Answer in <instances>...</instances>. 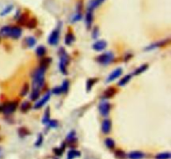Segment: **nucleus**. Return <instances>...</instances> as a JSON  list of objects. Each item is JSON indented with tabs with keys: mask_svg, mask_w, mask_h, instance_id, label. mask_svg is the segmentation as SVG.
<instances>
[{
	"mask_svg": "<svg viewBox=\"0 0 171 159\" xmlns=\"http://www.w3.org/2000/svg\"><path fill=\"white\" fill-rule=\"evenodd\" d=\"M44 72L42 68H37L33 75V90H40L44 83Z\"/></svg>",
	"mask_w": 171,
	"mask_h": 159,
	"instance_id": "obj_1",
	"label": "nucleus"
},
{
	"mask_svg": "<svg viewBox=\"0 0 171 159\" xmlns=\"http://www.w3.org/2000/svg\"><path fill=\"white\" fill-rule=\"evenodd\" d=\"M59 56H60V62H59V70L63 75H67V65L69 64V56L64 49L61 48L59 49Z\"/></svg>",
	"mask_w": 171,
	"mask_h": 159,
	"instance_id": "obj_2",
	"label": "nucleus"
},
{
	"mask_svg": "<svg viewBox=\"0 0 171 159\" xmlns=\"http://www.w3.org/2000/svg\"><path fill=\"white\" fill-rule=\"evenodd\" d=\"M114 60V55L112 52H105L101 54L96 58V60L98 63L102 65H107L109 64L112 63Z\"/></svg>",
	"mask_w": 171,
	"mask_h": 159,
	"instance_id": "obj_3",
	"label": "nucleus"
},
{
	"mask_svg": "<svg viewBox=\"0 0 171 159\" xmlns=\"http://www.w3.org/2000/svg\"><path fill=\"white\" fill-rule=\"evenodd\" d=\"M18 105V101H12L3 104L0 106V111H2L5 115H10L16 111Z\"/></svg>",
	"mask_w": 171,
	"mask_h": 159,
	"instance_id": "obj_4",
	"label": "nucleus"
},
{
	"mask_svg": "<svg viewBox=\"0 0 171 159\" xmlns=\"http://www.w3.org/2000/svg\"><path fill=\"white\" fill-rule=\"evenodd\" d=\"M59 35H60V29L57 28V29H54L50 33V34L48 38V43L51 45H57L59 40Z\"/></svg>",
	"mask_w": 171,
	"mask_h": 159,
	"instance_id": "obj_5",
	"label": "nucleus"
},
{
	"mask_svg": "<svg viewBox=\"0 0 171 159\" xmlns=\"http://www.w3.org/2000/svg\"><path fill=\"white\" fill-rule=\"evenodd\" d=\"M111 110V105L107 101H103L99 105V111L103 117H108Z\"/></svg>",
	"mask_w": 171,
	"mask_h": 159,
	"instance_id": "obj_6",
	"label": "nucleus"
},
{
	"mask_svg": "<svg viewBox=\"0 0 171 159\" xmlns=\"http://www.w3.org/2000/svg\"><path fill=\"white\" fill-rule=\"evenodd\" d=\"M22 29L20 27H18V26H13V27H10L9 28V30H8V37H10L12 39H14V40H18L21 37L22 35Z\"/></svg>",
	"mask_w": 171,
	"mask_h": 159,
	"instance_id": "obj_7",
	"label": "nucleus"
},
{
	"mask_svg": "<svg viewBox=\"0 0 171 159\" xmlns=\"http://www.w3.org/2000/svg\"><path fill=\"white\" fill-rule=\"evenodd\" d=\"M122 74H123V70L121 68H117L114 71H112L109 74V75L108 76L107 80H106V82L109 83V82L114 81V80L118 79Z\"/></svg>",
	"mask_w": 171,
	"mask_h": 159,
	"instance_id": "obj_8",
	"label": "nucleus"
},
{
	"mask_svg": "<svg viewBox=\"0 0 171 159\" xmlns=\"http://www.w3.org/2000/svg\"><path fill=\"white\" fill-rule=\"evenodd\" d=\"M112 128V122L109 119H104L101 125L102 132L104 134H109Z\"/></svg>",
	"mask_w": 171,
	"mask_h": 159,
	"instance_id": "obj_9",
	"label": "nucleus"
},
{
	"mask_svg": "<svg viewBox=\"0 0 171 159\" xmlns=\"http://www.w3.org/2000/svg\"><path fill=\"white\" fill-rule=\"evenodd\" d=\"M106 47H107V42L104 40H98L92 45L93 50H95L97 52L104 50Z\"/></svg>",
	"mask_w": 171,
	"mask_h": 159,
	"instance_id": "obj_10",
	"label": "nucleus"
},
{
	"mask_svg": "<svg viewBox=\"0 0 171 159\" xmlns=\"http://www.w3.org/2000/svg\"><path fill=\"white\" fill-rule=\"evenodd\" d=\"M50 96H51V93H50V92H48V93H46V95H44V96L41 100H39V101L35 104V106H34V109H39V108H41L42 106H44V105H45V104L49 101Z\"/></svg>",
	"mask_w": 171,
	"mask_h": 159,
	"instance_id": "obj_11",
	"label": "nucleus"
},
{
	"mask_svg": "<svg viewBox=\"0 0 171 159\" xmlns=\"http://www.w3.org/2000/svg\"><path fill=\"white\" fill-rule=\"evenodd\" d=\"M105 0H90L88 3V10L93 11V9L99 7Z\"/></svg>",
	"mask_w": 171,
	"mask_h": 159,
	"instance_id": "obj_12",
	"label": "nucleus"
},
{
	"mask_svg": "<svg viewBox=\"0 0 171 159\" xmlns=\"http://www.w3.org/2000/svg\"><path fill=\"white\" fill-rule=\"evenodd\" d=\"M116 89L114 87H109L108 89H106L102 95V98L104 99H109L111 97H113L114 95L116 94Z\"/></svg>",
	"mask_w": 171,
	"mask_h": 159,
	"instance_id": "obj_13",
	"label": "nucleus"
},
{
	"mask_svg": "<svg viewBox=\"0 0 171 159\" xmlns=\"http://www.w3.org/2000/svg\"><path fill=\"white\" fill-rule=\"evenodd\" d=\"M93 11H91V10H88V12H87V14H86V15H85V24L88 29H89L91 28L92 24H93Z\"/></svg>",
	"mask_w": 171,
	"mask_h": 159,
	"instance_id": "obj_14",
	"label": "nucleus"
},
{
	"mask_svg": "<svg viewBox=\"0 0 171 159\" xmlns=\"http://www.w3.org/2000/svg\"><path fill=\"white\" fill-rule=\"evenodd\" d=\"M67 142L69 143L70 146L74 148V146H75L77 144V138L75 136V132L74 131H71L69 135L67 136V138H66Z\"/></svg>",
	"mask_w": 171,
	"mask_h": 159,
	"instance_id": "obj_15",
	"label": "nucleus"
},
{
	"mask_svg": "<svg viewBox=\"0 0 171 159\" xmlns=\"http://www.w3.org/2000/svg\"><path fill=\"white\" fill-rule=\"evenodd\" d=\"M128 157L129 159H142L144 158V153L140 151H134L129 152Z\"/></svg>",
	"mask_w": 171,
	"mask_h": 159,
	"instance_id": "obj_16",
	"label": "nucleus"
},
{
	"mask_svg": "<svg viewBox=\"0 0 171 159\" xmlns=\"http://www.w3.org/2000/svg\"><path fill=\"white\" fill-rule=\"evenodd\" d=\"M170 42V40H161L159 41V43H155V44H152L151 45H149L148 47L145 49V50H150V49H154L157 47H162L164 45H166L168 43Z\"/></svg>",
	"mask_w": 171,
	"mask_h": 159,
	"instance_id": "obj_17",
	"label": "nucleus"
},
{
	"mask_svg": "<svg viewBox=\"0 0 171 159\" xmlns=\"http://www.w3.org/2000/svg\"><path fill=\"white\" fill-rule=\"evenodd\" d=\"M81 156V151L75 150V149H71L68 152L67 159H74L75 158H79Z\"/></svg>",
	"mask_w": 171,
	"mask_h": 159,
	"instance_id": "obj_18",
	"label": "nucleus"
},
{
	"mask_svg": "<svg viewBox=\"0 0 171 159\" xmlns=\"http://www.w3.org/2000/svg\"><path fill=\"white\" fill-rule=\"evenodd\" d=\"M132 79V75L129 74V75H125V77H123L122 79L120 80L118 83V86H125V85H127L130 80Z\"/></svg>",
	"mask_w": 171,
	"mask_h": 159,
	"instance_id": "obj_19",
	"label": "nucleus"
},
{
	"mask_svg": "<svg viewBox=\"0 0 171 159\" xmlns=\"http://www.w3.org/2000/svg\"><path fill=\"white\" fill-rule=\"evenodd\" d=\"M97 80H98L96 78H91V79H89L87 80V82H86V90H87V92H89L92 90V88L94 86V84L97 82Z\"/></svg>",
	"mask_w": 171,
	"mask_h": 159,
	"instance_id": "obj_20",
	"label": "nucleus"
},
{
	"mask_svg": "<svg viewBox=\"0 0 171 159\" xmlns=\"http://www.w3.org/2000/svg\"><path fill=\"white\" fill-rule=\"evenodd\" d=\"M149 65L147 64H142V65H140V67H138L134 72V75H139L140 74H142L143 72H144L147 69H148Z\"/></svg>",
	"mask_w": 171,
	"mask_h": 159,
	"instance_id": "obj_21",
	"label": "nucleus"
},
{
	"mask_svg": "<svg viewBox=\"0 0 171 159\" xmlns=\"http://www.w3.org/2000/svg\"><path fill=\"white\" fill-rule=\"evenodd\" d=\"M25 44L29 48H32L36 44V39L33 36H29L25 39Z\"/></svg>",
	"mask_w": 171,
	"mask_h": 159,
	"instance_id": "obj_22",
	"label": "nucleus"
},
{
	"mask_svg": "<svg viewBox=\"0 0 171 159\" xmlns=\"http://www.w3.org/2000/svg\"><path fill=\"white\" fill-rule=\"evenodd\" d=\"M75 40V38L74 36V34L72 33H68L65 36V40H64V43L67 45H70L74 43V41Z\"/></svg>",
	"mask_w": 171,
	"mask_h": 159,
	"instance_id": "obj_23",
	"label": "nucleus"
},
{
	"mask_svg": "<svg viewBox=\"0 0 171 159\" xmlns=\"http://www.w3.org/2000/svg\"><path fill=\"white\" fill-rule=\"evenodd\" d=\"M49 120H50V109H49V107H47L46 110L44 111V115L43 117V119H42V123L43 124H48Z\"/></svg>",
	"mask_w": 171,
	"mask_h": 159,
	"instance_id": "obj_24",
	"label": "nucleus"
},
{
	"mask_svg": "<svg viewBox=\"0 0 171 159\" xmlns=\"http://www.w3.org/2000/svg\"><path fill=\"white\" fill-rule=\"evenodd\" d=\"M51 59L50 58H44V59H43L41 61H40V68H42V69H44V71L46 70L47 68H48V66L49 65V64L51 62Z\"/></svg>",
	"mask_w": 171,
	"mask_h": 159,
	"instance_id": "obj_25",
	"label": "nucleus"
},
{
	"mask_svg": "<svg viewBox=\"0 0 171 159\" xmlns=\"http://www.w3.org/2000/svg\"><path fill=\"white\" fill-rule=\"evenodd\" d=\"M104 143H105V146H106L109 149L113 150V149L115 147V143H114V139H112V138H106V139L104 140Z\"/></svg>",
	"mask_w": 171,
	"mask_h": 159,
	"instance_id": "obj_26",
	"label": "nucleus"
},
{
	"mask_svg": "<svg viewBox=\"0 0 171 159\" xmlns=\"http://www.w3.org/2000/svg\"><path fill=\"white\" fill-rule=\"evenodd\" d=\"M46 54V48L43 45H39L36 49V55L39 57H43Z\"/></svg>",
	"mask_w": 171,
	"mask_h": 159,
	"instance_id": "obj_27",
	"label": "nucleus"
},
{
	"mask_svg": "<svg viewBox=\"0 0 171 159\" xmlns=\"http://www.w3.org/2000/svg\"><path fill=\"white\" fill-rule=\"evenodd\" d=\"M65 146H66V144L64 143H62V145H61V147L59 148V147H57V148H55L54 149V152H55V154L56 156H59V157H60V156H62L63 152L64 151V149H65Z\"/></svg>",
	"mask_w": 171,
	"mask_h": 159,
	"instance_id": "obj_28",
	"label": "nucleus"
},
{
	"mask_svg": "<svg viewBox=\"0 0 171 159\" xmlns=\"http://www.w3.org/2000/svg\"><path fill=\"white\" fill-rule=\"evenodd\" d=\"M18 135L20 137H24L26 136H29L30 134V132L26 128V127H20L18 131Z\"/></svg>",
	"mask_w": 171,
	"mask_h": 159,
	"instance_id": "obj_29",
	"label": "nucleus"
},
{
	"mask_svg": "<svg viewBox=\"0 0 171 159\" xmlns=\"http://www.w3.org/2000/svg\"><path fill=\"white\" fill-rule=\"evenodd\" d=\"M171 158L170 152H162L155 156V159H170Z\"/></svg>",
	"mask_w": 171,
	"mask_h": 159,
	"instance_id": "obj_30",
	"label": "nucleus"
},
{
	"mask_svg": "<svg viewBox=\"0 0 171 159\" xmlns=\"http://www.w3.org/2000/svg\"><path fill=\"white\" fill-rule=\"evenodd\" d=\"M31 104L29 103V101H24L22 105H21V111L22 112H27L28 111H29L31 109Z\"/></svg>",
	"mask_w": 171,
	"mask_h": 159,
	"instance_id": "obj_31",
	"label": "nucleus"
},
{
	"mask_svg": "<svg viewBox=\"0 0 171 159\" xmlns=\"http://www.w3.org/2000/svg\"><path fill=\"white\" fill-rule=\"evenodd\" d=\"M61 87V90H62V92L63 93H66L68 92L69 89V81L68 80H65L63 82L62 86H60Z\"/></svg>",
	"mask_w": 171,
	"mask_h": 159,
	"instance_id": "obj_32",
	"label": "nucleus"
},
{
	"mask_svg": "<svg viewBox=\"0 0 171 159\" xmlns=\"http://www.w3.org/2000/svg\"><path fill=\"white\" fill-rule=\"evenodd\" d=\"M26 26L29 28V29H34L36 26H37V20L35 19H31L29 20H28Z\"/></svg>",
	"mask_w": 171,
	"mask_h": 159,
	"instance_id": "obj_33",
	"label": "nucleus"
},
{
	"mask_svg": "<svg viewBox=\"0 0 171 159\" xmlns=\"http://www.w3.org/2000/svg\"><path fill=\"white\" fill-rule=\"evenodd\" d=\"M29 90V85L28 83H25V84L23 85L22 90H21L20 95H21V96H25V95L28 94Z\"/></svg>",
	"mask_w": 171,
	"mask_h": 159,
	"instance_id": "obj_34",
	"label": "nucleus"
},
{
	"mask_svg": "<svg viewBox=\"0 0 171 159\" xmlns=\"http://www.w3.org/2000/svg\"><path fill=\"white\" fill-rule=\"evenodd\" d=\"M39 97V90H33L31 95H30V99L32 101H37Z\"/></svg>",
	"mask_w": 171,
	"mask_h": 159,
	"instance_id": "obj_35",
	"label": "nucleus"
},
{
	"mask_svg": "<svg viewBox=\"0 0 171 159\" xmlns=\"http://www.w3.org/2000/svg\"><path fill=\"white\" fill-rule=\"evenodd\" d=\"M115 157H116L118 159H124L126 158V154L124 151L119 149L115 151Z\"/></svg>",
	"mask_w": 171,
	"mask_h": 159,
	"instance_id": "obj_36",
	"label": "nucleus"
},
{
	"mask_svg": "<svg viewBox=\"0 0 171 159\" xmlns=\"http://www.w3.org/2000/svg\"><path fill=\"white\" fill-rule=\"evenodd\" d=\"M10 26H4L0 29V35L1 36H4V37H8V30H9Z\"/></svg>",
	"mask_w": 171,
	"mask_h": 159,
	"instance_id": "obj_37",
	"label": "nucleus"
},
{
	"mask_svg": "<svg viewBox=\"0 0 171 159\" xmlns=\"http://www.w3.org/2000/svg\"><path fill=\"white\" fill-rule=\"evenodd\" d=\"M13 8H14V6H13V5H8V6H7L6 8H4V9L1 12L0 15L3 16V15H6V14H8V13H10V12L13 10Z\"/></svg>",
	"mask_w": 171,
	"mask_h": 159,
	"instance_id": "obj_38",
	"label": "nucleus"
},
{
	"mask_svg": "<svg viewBox=\"0 0 171 159\" xmlns=\"http://www.w3.org/2000/svg\"><path fill=\"white\" fill-rule=\"evenodd\" d=\"M48 127L50 128H56L58 127V121L56 120H49L48 122Z\"/></svg>",
	"mask_w": 171,
	"mask_h": 159,
	"instance_id": "obj_39",
	"label": "nucleus"
},
{
	"mask_svg": "<svg viewBox=\"0 0 171 159\" xmlns=\"http://www.w3.org/2000/svg\"><path fill=\"white\" fill-rule=\"evenodd\" d=\"M43 141H44L43 136L41 135V134H39V137H38V139H37V142L35 143V147H40V146L42 145V143H43Z\"/></svg>",
	"mask_w": 171,
	"mask_h": 159,
	"instance_id": "obj_40",
	"label": "nucleus"
},
{
	"mask_svg": "<svg viewBox=\"0 0 171 159\" xmlns=\"http://www.w3.org/2000/svg\"><path fill=\"white\" fill-rule=\"evenodd\" d=\"M52 92H53V94H55V95H59V94H61V93H62V90H61V87H60V86L55 87L54 89H53Z\"/></svg>",
	"mask_w": 171,
	"mask_h": 159,
	"instance_id": "obj_41",
	"label": "nucleus"
},
{
	"mask_svg": "<svg viewBox=\"0 0 171 159\" xmlns=\"http://www.w3.org/2000/svg\"><path fill=\"white\" fill-rule=\"evenodd\" d=\"M81 18H82V15H81V14H76L74 16V18H73V22H77L78 20H80L81 19Z\"/></svg>",
	"mask_w": 171,
	"mask_h": 159,
	"instance_id": "obj_42",
	"label": "nucleus"
},
{
	"mask_svg": "<svg viewBox=\"0 0 171 159\" xmlns=\"http://www.w3.org/2000/svg\"><path fill=\"white\" fill-rule=\"evenodd\" d=\"M99 36V28H94L93 30V38L96 39Z\"/></svg>",
	"mask_w": 171,
	"mask_h": 159,
	"instance_id": "obj_43",
	"label": "nucleus"
},
{
	"mask_svg": "<svg viewBox=\"0 0 171 159\" xmlns=\"http://www.w3.org/2000/svg\"><path fill=\"white\" fill-rule=\"evenodd\" d=\"M2 157H3V149L0 147V159L2 158Z\"/></svg>",
	"mask_w": 171,
	"mask_h": 159,
	"instance_id": "obj_44",
	"label": "nucleus"
},
{
	"mask_svg": "<svg viewBox=\"0 0 171 159\" xmlns=\"http://www.w3.org/2000/svg\"><path fill=\"white\" fill-rule=\"evenodd\" d=\"M55 159H57V158H55Z\"/></svg>",
	"mask_w": 171,
	"mask_h": 159,
	"instance_id": "obj_45",
	"label": "nucleus"
}]
</instances>
